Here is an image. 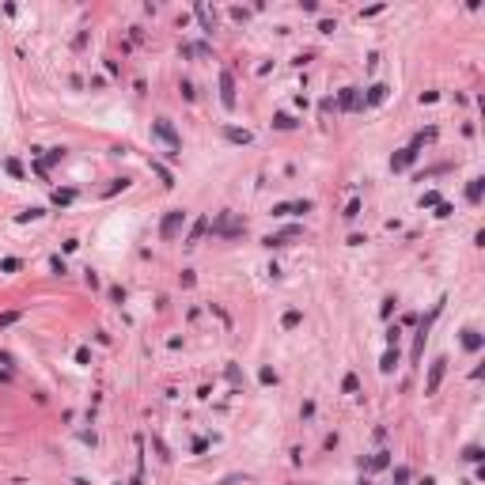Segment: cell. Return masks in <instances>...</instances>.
I'll list each match as a JSON object with an SVG mask.
<instances>
[{
	"mask_svg": "<svg viewBox=\"0 0 485 485\" xmlns=\"http://www.w3.org/2000/svg\"><path fill=\"white\" fill-rule=\"evenodd\" d=\"M129 186H133V179H125V175H121V179H114L110 186L102 190V197H114V194H118V190H129Z\"/></svg>",
	"mask_w": 485,
	"mask_h": 485,
	"instance_id": "cell-20",
	"label": "cell"
},
{
	"mask_svg": "<svg viewBox=\"0 0 485 485\" xmlns=\"http://www.w3.org/2000/svg\"><path fill=\"white\" fill-rule=\"evenodd\" d=\"M258 379L269 387V383H277V372H273V368H262V372H258Z\"/></svg>",
	"mask_w": 485,
	"mask_h": 485,
	"instance_id": "cell-36",
	"label": "cell"
},
{
	"mask_svg": "<svg viewBox=\"0 0 485 485\" xmlns=\"http://www.w3.org/2000/svg\"><path fill=\"white\" fill-rule=\"evenodd\" d=\"M443 372H447V357H436L432 364H428V379H425V394H436L443 383Z\"/></svg>",
	"mask_w": 485,
	"mask_h": 485,
	"instance_id": "cell-4",
	"label": "cell"
},
{
	"mask_svg": "<svg viewBox=\"0 0 485 485\" xmlns=\"http://www.w3.org/2000/svg\"><path fill=\"white\" fill-rule=\"evenodd\" d=\"M462 459H466V462H481V459H485V451L477 447V443H470L466 451H462Z\"/></svg>",
	"mask_w": 485,
	"mask_h": 485,
	"instance_id": "cell-27",
	"label": "cell"
},
{
	"mask_svg": "<svg viewBox=\"0 0 485 485\" xmlns=\"http://www.w3.org/2000/svg\"><path fill=\"white\" fill-rule=\"evenodd\" d=\"M334 106H338V110H364V91H360V87H345Z\"/></svg>",
	"mask_w": 485,
	"mask_h": 485,
	"instance_id": "cell-5",
	"label": "cell"
},
{
	"mask_svg": "<svg viewBox=\"0 0 485 485\" xmlns=\"http://www.w3.org/2000/svg\"><path fill=\"white\" fill-rule=\"evenodd\" d=\"M391 466V451H379L375 459H360V470H387Z\"/></svg>",
	"mask_w": 485,
	"mask_h": 485,
	"instance_id": "cell-14",
	"label": "cell"
},
{
	"mask_svg": "<svg viewBox=\"0 0 485 485\" xmlns=\"http://www.w3.org/2000/svg\"><path fill=\"white\" fill-rule=\"evenodd\" d=\"M84 284H87V288H99V273L87 269V273H84Z\"/></svg>",
	"mask_w": 485,
	"mask_h": 485,
	"instance_id": "cell-40",
	"label": "cell"
},
{
	"mask_svg": "<svg viewBox=\"0 0 485 485\" xmlns=\"http://www.w3.org/2000/svg\"><path fill=\"white\" fill-rule=\"evenodd\" d=\"M409 481V466H398L394 470V485H406Z\"/></svg>",
	"mask_w": 485,
	"mask_h": 485,
	"instance_id": "cell-37",
	"label": "cell"
},
{
	"mask_svg": "<svg viewBox=\"0 0 485 485\" xmlns=\"http://www.w3.org/2000/svg\"><path fill=\"white\" fill-rule=\"evenodd\" d=\"M194 12H197V19H201V31H205V34H213V31H216V12H209L205 4H197Z\"/></svg>",
	"mask_w": 485,
	"mask_h": 485,
	"instance_id": "cell-13",
	"label": "cell"
},
{
	"mask_svg": "<svg viewBox=\"0 0 485 485\" xmlns=\"http://www.w3.org/2000/svg\"><path fill=\"white\" fill-rule=\"evenodd\" d=\"M110 299H114V303H125V288H121V284H114V288H110Z\"/></svg>",
	"mask_w": 485,
	"mask_h": 485,
	"instance_id": "cell-38",
	"label": "cell"
},
{
	"mask_svg": "<svg viewBox=\"0 0 485 485\" xmlns=\"http://www.w3.org/2000/svg\"><path fill=\"white\" fill-rule=\"evenodd\" d=\"M299 121L292 118V114H273V129H296Z\"/></svg>",
	"mask_w": 485,
	"mask_h": 485,
	"instance_id": "cell-22",
	"label": "cell"
},
{
	"mask_svg": "<svg viewBox=\"0 0 485 485\" xmlns=\"http://www.w3.org/2000/svg\"><path fill=\"white\" fill-rule=\"evenodd\" d=\"M443 303H447V299H436V303H432V311H428V315H421V322H417V338H413V360H421V353H425L428 330H432L436 315H440V311H443Z\"/></svg>",
	"mask_w": 485,
	"mask_h": 485,
	"instance_id": "cell-2",
	"label": "cell"
},
{
	"mask_svg": "<svg viewBox=\"0 0 485 485\" xmlns=\"http://www.w3.org/2000/svg\"><path fill=\"white\" fill-rule=\"evenodd\" d=\"M179 91H182V99H186V102H194V99H197V91H194V84H190V80H182Z\"/></svg>",
	"mask_w": 485,
	"mask_h": 485,
	"instance_id": "cell-35",
	"label": "cell"
},
{
	"mask_svg": "<svg viewBox=\"0 0 485 485\" xmlns=\"http://www.w3.org/2000/svg\"><path fill=\"white\" fill-rule=\"evenodd\" d=\"M360 216V197H353L349 205H345V220H357Z\"/></svg>",
	"mask_w": 485,
	"mask_h": 485,
	"instance_id": "cell-33",
	"label": "cell"
},
{
	"mask_svg": "<svg viewBox=\"0 0 485 485\" xmlns=\"http://www.w3.org/2000/svg\"><path fill=\"white\" fill-rule=\"evenodd\" d=\"M481 345H485V338L474 330V326H466V330H462V349H466V353H477Z\"/></svg>",
	"mask_w": 485,
	"mask_h": 485,
	"instance_id": "cell-12",
	"label": "cell"
},
{
	"mask_svg": "<svg viewBox=\"0 0 485 485\" xmlns=\"http://www.w3.org/2000/svg\"><path fill=\"white\" fill-rule=\"evenodd\" d=\"M148 167H152V171H155V175H159V182H163V186H167V190H171V186H175V175H171V171H167V167H163V163H155V159H148Z\"/></svg>",
	"mask_w": 485,
	"mask_h": 485,
	"instance_id": "cell-19",
	"label": "cell"
},
{
	"mask_svg": "<svg viewBox=\"0 0 485 485\" xmlns=\"http://www.w3.org/2000/svg\"><path fill=\"white\" fill-rule=\"evenodd\" d=\"M182 224H186V213H182V209H167L163 220H159V239L163 243H175L179 231H182Z\"/></svg>",
	"mask_w": 485,
	"mask_h": 485,
	"instance_id": "cell-3",
	"label": "cell"
},
{
	"mask_svg": "<svg viewBox=\"0 0 485 485\" xmlns=\"http://www.w3.org/2000/svg\"><path fill=\"white\" fill-rule=\"evenodd\" d=\"M417 155H421V148H413V144L402 148L398 155H391V171H409L413 163H417Z\"/></svg>",
	"mask_w": 485,
	"mask_h": 485,
	"instance_id": "cell-10",
	"label": "cell"
},
{
	"mask_svg": "<svg viewBox=\"0 0 485 485\" xmlns=\"http://www.w3.org/2000/svg\"><path fill=\"white\" fill-rule=\"evenodd\" d=\"M299 235H303V228H299V224H292V228H284V231H277V235H265L262 239V243H265V247H288V239H299Z\"/></svg>",
	"mask_w": 485,
	"mask_h": 485,
	"instance_id": "cell-8",
	"label": "cell"
},
{
	"mask_svg": "<svg viewBox=\"0 0 485 485\" xmlns=\"http://www.w3.org/2000/svg\"><path fill=\"white\" fill-rule=\"evenodd\" d=\"M209 228H213L216 235H224V239H235V235H243V224H235L228 213H220V220H216V224H209Z\"/></svg>",
	"mask_w": 485,
	"mask_h": 485,
	"instance_id": "cell-9",
	"label": "cell"
},
{
	"mask_svg": "<svg viewBox=\"0 0 485 485\" xmlns=\"http://www.w3.org/2000/svg\"><path fill=\"white\" fill-rule=\"evenodd\" d=\"M61 159H65V148H50L38 163H42V167H53V163H61Z\"/></svg>",
	"mask_w": 485,
	"mask_h": 485,
	"instance_id": "cell-23",
	"label": "cell"
},
{
	"mask_svg": "<svg viewBox=\"0 0 485 485\" xmlns=\"http://www.w3.org/2000/svg\"><path fill=\"white\" fill-rule=\"evenodd\" d=\"M209 224H213V220H209V216H197V220H194V224H190V231H186V239H182V247H197V239H201V235H205V231H209Z\"/></svg>",
	"mask_w": 485,
	"mask_h": 485,
	"instance_id": "cell-11",
	"label": "cell"
},
{
	"mask_svg": "<svg viewBox=\"0 0 485 485\" xmlns=\"http://www.w3.org/2000/svg\"><path fill=\"white\" fill-rule=\"evenodd\" d=\"M398 338H402V330H398V326H391V330H387V341H391L394 349H398Z\"/></svg>",
	"mask_w": 485,
	"mask_h": 485,
	"instance_id": "cell-41",
	"label": "cell"
},
{
	"mask_svg": "<svg viewBox=\"0 0 485 485\" xmlns=\"http://www.w3.org/2000/svg\"><path fill=\"white\" fill-rule=\"evenodd\" d=\"M299 322H303V315H299L296 307H292V311H284V318H281V326H284V330H296Z\"/></svg>",
	"mask_w": 485,
	"mask_h": 485,
	"instance_id": "cell-21",
	"label": "cell"
},
{
	"mask_svg": "<svg viewBox=\"0 0 485 485\" xmlns=\"http://www.w3.org/2000/svg\"><path fill=\"white\" fill-rule=\"evenodd\" d=\"M436 205H440V194H436V190L421 194V209H436Z\"/></svg>",
	"mask_w": 485,
	"mask_h": 485,
	"instance_id": "cell-29",
	"label": "cell"
},
{
	"mask_svg": "<svg viewBox=\"0 0 485 485\" xmlns=\"http://www.w3.org/2000/svg\"><path fill=\"white\" fill-rule=\"evenodd\" d=\"M421 485H436V477H421Z\"/></svg>",
	"mask_w": 485,
	"mask_h": 485,
	"instance_id": "cell-44",
	"label": "cell"
},
{
	"mask_svg": "<svg viewBox=\"0 0 485 485\" xmlns=\"http://www.w3.org/2000/svg\"><path fill=\"white\" fill-rule=\"evenodd\" d=\"M481 194H485V179H470L466 182V201L470 205H481Z\"/></svg>",
	"mask_w": 485,
	"mask_h": 485,
	"instance_id": "cell-15",
	"label": "cell"
},
{
	"mask_svg": "<svg viewBox=\"0 0 485 485\" xmlns=\"http://www.w3.org/2000/svg\"><path fill=\"white\" fill-rule=\"evenodd\" d=\"M76 201V190H53V205H72Z\"/></svg>",
	"mask_w": 485,
	"mask_h": 485,
	"instance_id": "cell-24",
	"label": "cell"
},
{
	"mask_svg": "<svg viewBox=\"0 0 485 485\" xmlns=\"http://www.w3.org/2000/svg\"><path fill=\"white\" fill-rule=\"evenodd\" d=\"M394 307H398V299H394V296H387V299H383V307H379V315H383V318H391V315H394Z\"/></svg>",
	"mask_w": 485,
	"mask_h": 485,
	"instance_id": "cell-34",
	"label": "cell"
},
{
	"mask_svg": "<svg viewBox=\"0 0 485 485\" xmlns=\"http://www.w3.org/2000/svg\"><path fill=\"white\" fill-rule=\"evenodd\" d=\"M50 269L57 273V277H65V273H68V265H65V258H61V254H53V258H50Z\"/></svg>",
	"mask_w": 485,
	"mask_h": 485,
	"instance_id": "cell-30",
	"label": "cell"
},
{
	"mask_svg": "<svg viewBox=\"0 0 485 485\" xmlns=\"http://www.w3.org/2000/svg\"><path fill=\"white\" fill-rule=\"evenodd\" d=\"M4 167H8L12 179H23V163H19V159H4Z\"/></svg>",
	"mask_w": 485,
	"mask_h": 485,
	"instance_id": "cell-32",
	"label": "cell"
},
{
	"mask_svg": "<svg viewBox=\"0 0 485 485\" xmlns=\"http://www.w3.org/2000/svg\"><path fill=\"white\" fill-rule=\"evenodd\" d=\"M220 102H224V110H235V76H231V68L220 72Z\"/></svg>",
	"mask_w": 485,
	"mask_h": 485,
	"instance_id": "cell-6",
	"label": "cell"
},
{
	"mask_svg": "<svg viewBox=\"0 0 485 485\" xmlns=\"http://www.w3.org/2000/svg\"><path fill=\"white\" fill-rule=\"evenodd\" d=\"M19 318H23V311H4V315H0V330H8V326H16Z\"/></svg>",
	"mask_w": 485,
	"mask_h": 485,
	"instance_id": "cell-25",
	"label": "cell"
},
{
	"mask_svg": "<svg viewBox=\"0 0 485 485\" xmlns=\"http://www.w3.org/2000/svg\"><path fill=\"white\" fill-rule=\"evenodd\" d=\"M341 391H345V394H357V391H360V379H357V375H345V383H341Z\"/></svg>",
	"mask_w": 485,
	"mask_h": 485,
	"instance_id": "cell-31",
	"label": "cell"
},
{
	"mask_svg": "<svg viewBox=\"0 0 485 485\" xmlns=\"http://www.w3.org/2000/svg\"><path fill=\"white\" fill-rule=\"evenodd\" d=\"M315 209V201H281V205H273V216H296V213H311Z\"/></svg>",
	"mask_w": 485,
	"mask_h": 485,
	"instance_id": "cell-7",
	"label": "cell"
},
{
	"mask_svg": "<svg viewBox=\"0 0 485 485\" xmlns=\"http://www.w3.org/2000/svg\"><path fill=\"white\" fill-rule=\"evenodd\" d=\"M394 368H398V349H394V345H391V349L383 353V360H379V372H383V375H391Z\"/></svg>",
	"mask_w": 485,
	"mask_h": 485,
	"instance_id": "cell-17",
	"label": "cell"
},
{
	"mask_svg": "<svg viewBox=\"0 0 485 485\" xmlns=\"http://www.w3.org/2000/svg\"><path fill=\"white\" fill-rule=\"evenodd\" d=\"M318 31H322V34H334V31H338V23H330V19H322V23H318Z\"/></svg>",
	"mask_w": 485,
	"mask_h": 485,
	"instance_id": "cell-43",
	"label": "cell"
},
{
	"mask_svg": "<svg viewBox=\"0 0 485 485\" xmlns=\"http://www.w3.org/2000/svg\"><path fill=\"white\" fill-rule=\"evenodd\" d=\"M152 136H159L163 144H167V159H179L182 155V136H179V129L171 125V118H155L152 121Z\"/></svg>",
	"mask_w": 485,
	"mask_h": 485,
	"instance_id": "cell-1",
	"label": "cell"
},
{
	"mask_svg": "<svg viewBox=\"0 0 485 485\" xmlns=\"http://www.w3.org/2000/svg\"><path fill=\"white\" fill-rule=\"evenodd\" d=\"M383 99H387V84H372L368 95H364V106H379Z\"/></svg>",
	"mask_w": 485,
	"mask_h": 485,
	"instance_id": "cell-16",
	"label": "cell"
},
{
	"mask_svg": "<svg viewBox=\"0 0 485 485\" xmlns=\"http://www.w3.org/2000/svg\"><path fill=\"white\" fill-rule=\"evenodd\" d=\"M23 269V258H4L0 262V273H19Z\"/></svg>",
	"mask_w": 485,
	"mask_h": 485,
	"instance_id": "cell-26",
	"label": "cell"
},
{
	"mask_svg": "<svg viewBox=\"0 0 485 485\" xmlns=\"http://www.w3.org/2000/svg\"><path fill=\"white\" fill-rule=\"evenodd\" d=\"M299 8H303L307 16H315V12H318V0H299Z\"/></svg>",
	"mask_w": 485,
	"mask_h": 485,
	"instance_id": "cell-39",
	"label": "cell"
},
{
	"mask_svg": "<svg viewBox=\"0 0 485 485\" xmlns=\"http://www.w3.org/2000/svg\"><path fill=\"white\" fill-rule=\"evenodd\" d=\"M224 136H228L231 144H250V140H254V136H250L247 129H235V125H228V129H224Z\"/></svg>",
	"mask_w": 485,
	"mask_h": 485,
	"instance_id": "cell-18",
	"label": "cell"
},
{
	"mask_svg": "<svg viewBox=\"0 0 485 485\" xmlns=\"http://www.w3.org/2000/svg\"><path fill=\"white\" fill-rule=\"evenodd\" d=\"M299 417H303V421H307V417H315V402H303V409H299Z\"/></svg>",
	"mask_w": 485,
	"mask_h": 485,
	"instance_id": "cell-42",
	"label": "cell"
},
{
	"mask_svg": "<svg viewBox=\"0 0 485 485\" xmlns=\"http://www.w3.org/2000/svg\"><path fill=\"white\" fill-rule=\"evenodd\" d=\"M42 216H46V209H27V213H19L16 220H19V224H27V220H42Z\"/></svg>",
	"mask_w": 485,
	"mask_h": 485,
	"instance_id": "cell-28",
	"label": "cell"
}]
</instances>
